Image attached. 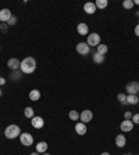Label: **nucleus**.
Returning a JSON list of instances; mask_svg holds the SVG:
<instances>
[{
	"label": "nucleus",
	"instance_id": "f257e3e1",
	"mask_svg": "<svg viewBox=\"0 0 139 155\" xmlns=\"http://www.w3.org/2000/svg\"><path fill=\"white\" fill-rule=\"evenodd\" d=\"M36 69V60L33 57H25L21 61V67H19V71L25 75L33 74Z\"/></svg>",
	"mask_w": 139,
	"mask_h": 155
},
{
	"label": "nucleus",
	"instance_id": "0eeeda50",
	"mask_svg": "<svg viewBox=\"0 0 139 155\" xmlns=\"http://www.w3.org/2000/svg\"><path fill=\"white\" fill-rule=\"evenodd\" d=\"M125 91L128 94H135L136 96V93L139 91V82H130L125 87Z\"/></svg>",
	"mask_w": 139,
	"mask_h": 155
},
{
	"label": "nucleus",
	"instance_id": "e433bc0d",
	"mask_svg": "<svg viewBox=\"0 0 139 155\" xmlns=\"http://www.w3.org/2000/svg\"><path fill=\"white\" fill-rule=\"evenodd\" d=\"M135 15H136V17H139V11H136V13H135Z\"/></svg>",
	"mask_w": 139,
	"mask_h": 155
},
{
	"label": "nucleus",
	"instance_id": "473e14b6",
	"mask_svg": "<svg viewBox=\"0 0 139 155\" xmlns=\"http://www.w3.org/2000/svg\"><path fill=\"white\" fill-rule=\"evenodd\" d=\"M134 4H136V6H139V0H134Z\"/></svg>",
	"mask_w": 139,
	"mask_h": 155
},
{
	"label": "nucleus",
	"instance_id": "20e7f679",
	"mask_svg": "<svg viewBox=\"0 0 139 155\" xmlns=\"http://www.w3.org/2000/svg\"><path fill=\"white\" fill-rule=\"evenodd\" d=\"M19 141H21V144L25 145V147H31V145L33 144V137L31 133H21L19 134Z\"/></svg>",
	"mask_w": 139,
	"mask_h": 155
},
{
	"label": "nucleus",
	"instance_id": "4468645a",
	"mask_svg": "<svg viewBox=\"0 0 139 155\" xmlns=\"http://www.w3.org/2000/svg\"><path fill=\"white\" fill-rule=\"evenodd\" d=\"M77 31H78V33H79L81 36L89 35V26H88L85 22H81V24H79V25L77 26Z\"/></svg>",
	"mask_w": 139,
	"mask_h": 155
},
{
	"label": "nucleus",
	"instance_id": "9d476101",
	"mask_svg": "<svg viewBox=\"0 0 139 155\" xmlns=\"http://www.w3.org/2000/svg\"><path fill=\"white\" fill-rule=\"evenodd\" d=\"M120 129L123 130V132H131V130L134 129V122L132 120H130V119H124L123 122H121V125H120Z\"/></svg>",
	"mask_w": 139,
	"mask_h": 155
},
{
	"label": "nucleus",
	"instance_id": "c85d7f7f",
	"mask_svg": "<svg viewBox=\"0 0 139 155\" xmlns=\"http://www.w3.org/2000/svg\"><path fill=\"white\" fill-rule=\"evenodd\" d=\"M131 120L134 122V125H135V123H136V125H139V114H134L132 119H131Z\"/></svg>",
	"mask_w": 139,
	"mask_h": 155
},
{
	"label": "nucleus",
	"instance_id": "dca6fc26",
	"mask_svg": "<svg viewBox=\"0 0 139 155\" xmlns=\"http://www.w3.org/2000/svg\"><path fill=\"white\" fill-rule=\"evenodd\" d=\"M36 152H39V154L47 152V143L46 141H39L38 144H36Z\"/></svg>",
	"mask_w": 139,
	"mask_h": 155
},
{
	"label": "nucleus",
	"instance_id": "a878e982",
	"mask_svg": "<svg viewBox=\"0 0 139 155\" xmlns=\"http://www.w3.org/2000/svg\"><path fill=\"white\" fill-rule=\"evenodd\" d=\"M117 100L120 101L121 104H127V96H125V93H120L118 96H117Z\"/></svg>",
	"mask_w": 139,
	"mask_h": 155
},
{
	"label": "nucleus",
	"instance_id": "2f4dec72",
	"mask_svg": "<svg viewBox=\"0 0 139 155\" xmlns=\"http://www.w3.org/2000/svg\"><path fill=\"white\" fill-rule=\"evenodd\" d=\"M135 35H136V36H139V24L135 26Z\"/></svg>",
	"mask_w": 139,
	"mask_h": 155
},
{
	"label": "nucleus",
	"instance_id": "f704fd0d",
	"mask_svg": "<svg viewBox=\"0 0 139 155\" xmlns=\"http://www.w3.org/2000/svg\"><path fill=\"white\" fill-rule=\"evenodd\" d=\"M100 155H110V154H109V152H102Z\"/></svg>",
	"mask_w": 139,
	"mask_h": 155
},
{
	"label": "nucleus",
	"instance_id": "7ed1b4c3",
	"mask_svg": "<svg viewBox=\"0 0 139 155\" xmlns=\"http://www.w3.org/2000/svg\"><path fill=\"white\" fill-rule=\"evenodd\" d=\"M86 45L89 47H97V46L100 45V36H99V33H89L86 39Z\"/></svg>",
	"mask_w": 139,
	"mask_h": 155
},
{
	"label": "nucleus",
	"instance_id": "cd10ccee",
	"mask_svg": "<svg viewBox=\"0 0 139 155\" xmlns=\"http://www.w3.org/2000/svg\"><path fill=\"white\" fill-rule=\"evenodd\" d=\"M132 115L134 114L131 112V111H125V112H124V119H132Z\"/></svg>",
	"mask_w": 139,
	"mask_h": 155
},
{
	"label": "nucleus",
	"instance_id": "f03ea898",
	"mask_svg": "<svg viewBox=\"0 0 139 155\" xmlns=\"http://www.w3.org/2000/svg\"><path fill=\"white\" fill-rule=\"evenodd\" d=\"M19 134H21V129H19L18 125H9L4 129V136L10 140H14L17 137H19Z\"/></svg>",
	"mask_w": 139,
	"mask_h": 155
},
{
	"label": "nucleus",
	"instance_id": "c756f323",
	"mask_svg": "<svg viewBox=\"0 0 139 155\" xmlns=\"http://www.w3.org/2000/svg\"><path fill=\"white\" fill-rule=\"evenodd\" d=\"M0 29H2V31H3V32L6 33V32H7V29H9V25H7L6 22H2V24H0Z\"/></svg>",
	"mask_w": 139,
	"mask_h": 155
},
{
	"label": "nucleus",
	"instance_id": "7c9ffc66",
	"mask_svg": "<svg viewBox=\"0 0 139 155\" xmlns=\"http://www.w3.org/2000/svg\"><path fill=\"white\" fill-rule=\"evenodd\" d=\"M3 84H6V79H4V78H0V86H3Z\"/></svg>",
	"mask_w": 139,
	"mask_h": 155
},
{
	"label": "nucleus",
	"instance_id": "aec40b11",
	"mask_svg": "<svg viewBox=\"0 0 139 155\" xmlns=\"http://www.w3.org/2000/svg\"><path fill=\"white\" fill-rule=\"evenodd\" d=\"M24 115H25V118H28V119H32L33 116H35V111H33L32 107H25Z\"/></svg>",
	"mask_w": 139,
	"mask_h": 155
},
{
	"label": "nucleus",
	"instance_id": "ea45409f",
	"mask_svg": "<svg viewBox=\"0 0 139 155\" xmlns=\"http://www.w3.org/2000/svg\"><path fill=\"white\" fill-rule=\"evenodd\" d=\"M0 24H2V22H0Z\"/></svg>",
	"mask_w": 139,
	"mask_h": 155
},
{
	"label": "nucleus",
	"instance_id": "a211bd4d",
	"mask_svg": "<svg viewBox=\"0 0 139 155\" xmlns=\"http://www.w3.org/2000/svg\"><path fill=\"white\" fill-rule=\"evenodd\" d=\"M138 103H139L138 96H135V94H128V96H127V104H131V105H136Z\"/></svg>",
	"mask_w": 139,
	"mask_h": 155
},
{
	"label": "nucleus",
	"instance_id": "39448f33",
	"mask_svg": "<svg viewBox=\"0 0 139 155\" xmlns=\"http://www.w3.org/2000/svg\"><path fill=\"white\" fill-rule=\"evenodd\" d=\"M79 119H81L82 123L86 125L88 122H92V119H93V112H92L91 110H84L79 114Z\"/></svg>",
	"mask_w": 139,
	"mask_h": 155
},
{
	"label": "nucleus",
	"instance_id": "bb28decb",
	"mask_svg": "<svg viewBox=\"0 0 139 155\" xmlns=\"http://www.w3.org/2000/svg\"><path fill=\"white\" fill-rule=\"evenodd\" d=\"M16 24H17V17L16 15H13L9 21H7V25L9 26H13V25H16Z\"/></svg>",
	"mask_w": 139,
	"mask_h": 155
},
{
	"label": "nucleus",
	"instance_id": "b1692460",
	"mask_svg": "<svg viewBox=\"0 0 139 155\" xmlns=\"http://www.w3.org/2000/svg\"><path fill=\"white\" fill-rule=\"evenodd\" d=\"M68 116H70V119H71V120H78V119H79V112H78V111H75V110H72V111H70Z\"/></svg>",
	"mask_w": 139,
	"mask_h": 155
},
{
	"label": "nucleus",
	"instance_id": "5701e85b",
	"mask_svg": "<svg viewBox=\"0 0 139 155\" xmlns=\"http://www.w3.org/2000/svg\"><path fill=\"white\" fill-rule=\"evenodd\" d=\"M95 6H96V8H106L107 6H109V2L107 0H97L96 3H95Z\"/></svg>",
	"mask_w": 139,
	"mask_h": 155
},
{
	"label": "nucleus",
	"instance_id": "6e6552de",
	"mask_svg": "<svg viewBox=\"0 0 139 155\" xmlns=\"http://www.w3.org/2000/svg\"><path fill=\"white\" fill-rule=\"evenodd\" d=\"M7 67L11 71H18L19 67H21V61H19L18 58H10L9 61H7Z\"/></svg>",
	"mask_w": 139,
	"mask_h": 155
},
{
	"label": "nucleus",
	"instance_id": "2eb2a0df",
	"mask_svg": "<svg viewBox=\"0 0 139 155\" xmlns=\"http://www.w3.org/2000/svg\"><path fill=\"white\" fill-rule=\"evenodd\" d=\"M127 144V139L124 134H117L116 136V145L118 147V148H123V147H125Z\"/></svg>",
	"mask_w": 139,
	"mask_h": 155
},
{
	"label": "nucleus",
	"instance_id": "4c0bfd02",
	"mask_svg": "<svg viewBox=\"0 0 139 155\" xmlns=\"http://www.w3.org/2000/svg\"><path fill=\"white\" fill-rule=\"evenodd\" d=\"M42 155H50V154H49V152H43Z\"/></svg>",
	"mask_w": 139,
	"mask_h": 155
},
{
	"label": "nucleus",
	"instance_id": "f8f14e48",
	"mask_svg": "<svg viewBox=\"0 0 139 155\" xmlns=\"http://www.w3.org/2000/svg\"><path fill=\"white\" fill-rule=\"evenodd\" d=\"M86 125L85 123H82V122H77L75 123V132H77V134H79V136H84V134H86Z\"/></svg>",
	"mask_w": 139,
	"mask_h": 155
},
{
	"label": "nucleus",
	"instance_id": "72a5a7b5",
	"mask_svg": "<svg viewBox=\"0 0 139 155\" xmlns=\"http://www.w3.org/2000/svg\"><path fill=\"white\" fill-rule=\"evenodd\" d=\"M29 155H40V154H39V152H36V151H35V152H32V154H29Z\"/></svg>",
	"mask_w": 139,
	"mask_h": 155
},
{
	"label": "nucleus",
	"instance_id": "6ab92c4d",
	"mask_svg": "<svg viewBox=\"0 0 139 155\" xmlns=\"http://www.w3.org/2000/svg\"><path fill=\"white\" fill-rule=\"evenodd\" d=\"M92 60H93V62H96V64H102V62H104V55L99 54L97 51H93V54H92Z\"/></svg>",
	"mask_w": 139,
	"mask_h": 155
},
{
	"label": "nucleus",
	"instance_id": "423d86ee",
	"mask_svg": "<svg viewBox=\"0 0 139 155\" xmlns=\"http://www.w3.org/2000/svg\"><path fill=\"white\" fill-rule=\"evenodd\" d=\"M75 48H77L78 54H81V55H88V54H89V51H91V47H89V46H88L85 42L78 43Z\"/></svg>",
	"mask_w": 139,
	"mask_h": 155
},
{
	"label": "nucleus",
	"instance_id": "58836bf2",
	"mask_svg": "<svg viewBox=\"0 0 139 155\" xmlns=\"http://www.w3.org/2000/svg\"><path fill=\"white\" fill-rule=\"evenodd\" d=\"M123 155H131V154H123Z\"/></svg>",
	"mask_w": 139,
	"mask_h": 155
},
{
	"label": "nucleus",
	"instance_id": "1a4fd4ad",
	"mask_svg": "<svg viewBox=\"0 0 139 155\" xmlns=\"http://www.w3.org/2000/svg\"><path fill=\"white\" fill-rule=\"evenodd\" d=\"M31 125L35 127V129H42L43 125H45V120H43L42 116H33L31 119Z\"/></svg>",
	"mask_w": 139,
	"mask_h": 155
},
{
	"label": "nucleus",
	"instance_id": "c9c22d12",
	"mask_svg": "<svg viewBox=\"0 0 139 155\" xmlns=\"http://www.w3.org/2000/svg\"><path fill=\"white\" fill-rule=\"evenodd\" d=\"M2 94H3V91H2V87H0V97H2Z\"/></svg>",
	"mask_w": 139,
	"mask_h": 155
},
{
	"label": "nucleus",
	"instance_id": "f3484780",
	"mask_svg": "<svg viewBox=\"0 0 139 155\" xmlns=\"http://www.w3.org/2000/svg\"><path fill=\"white\" fill-rule=\"evenodd\" d=\"M29 100L31 101H38L40 100V91L38 89H33V90L29 91Z\"/></svg>",
	"mask_w": 139,
	"mask_h": 155
},
{
	"label": "nucleus",
	"instance_id": "393cba45",
	"mask_svg": "<svg viewBox=\"0 0 139 155\" xmlns=\"http://www.w3.org/2000/svg\"><path fill=\"white\" fill-rule=\"evenodd\" d=\"M134 6H135V4H134V0H124L123 2V7L127 10H131Z\"/></svg>",
	"mask_w": 139,
	"mask_h": 155
},
{
	"label": "nucleus",
	"instance_id": "412c9836",
	"mask_svg": "<svg viewBox=\"0 0 139 155\" xmlns=\"http://www.w3.org/2000/svg\"><path fill=\"white\" fill-rule=\"evenodd\" d=\"M21 76H23V72L19 71H13L11 72V74H10V79H11V81H19V79H21Z\"/></svg>",
	"mask_w": 139,
	"mask_h": 155
},
{
	"label": "nucleus",
	"instance_id": "4be33fe9",
	"mask_svg": "<svg viewBox=\"0 0 139 155\" xmlns=\"http://www.w3.org/2000/svg\"><path fill=\"white\" fill-rule=\"evenodd\" d=\"M96 48H97L96 51L99 53V54H102V55H106V53L109 51V47H107V45H102V43L97 46Z\"/></svg>",
	"mask_w": 139,
	"mask_h": 155
},
{
	"label": "nucleus",
	"instance_id": "9b49d317",
	"mask_svg": "<svg viewBox=\"0 0 139 155\" xmlns=\"http://www.w3.org/2000/svg\"><path fill=\"white\" fill-rule=\"evenodd\" d=\"M11 17H13V14H11V11H10L9 8L0 10V22H6L7 24V21H9Z\"/></svg>",
	"mask_w": 139,
	"mask_h": 155
},
{
	"label": "nucleus",
	"instance_id": "ddd939ff",
	"mask_svg": "<svg viewBox=\"0 0 139 155\" xmlns=\"http://www.w3.org/2000/svg\"><path fill=\"white\" fill-rule=\"evenodd\" d=\"M96 6H95V3H92V2H88V3L84 4V11L86 14H95L96 13Z\"/></svg>",
	"mask_w": 139,
	"mask_h": 155
}]
</instances>
